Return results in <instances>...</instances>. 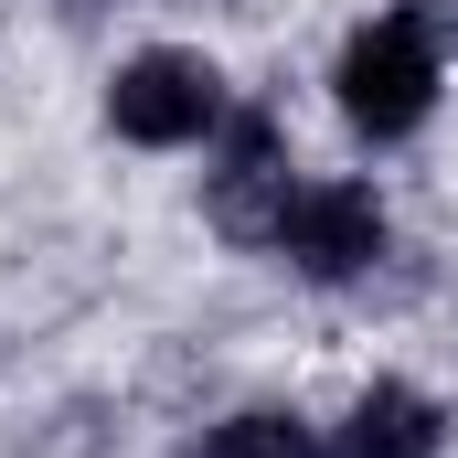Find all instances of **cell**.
Returning a JSON list of instances; mask_svg holds the SVG:
<instances>
[{
    "label": "cell",
    "mask_w": 458,
    "mask_h": 458,
    "mask_svg": "<svg viewBox=\"0 0 458 458\" xmlns=\"http://www.w3.org/2000/svg\"><path fill=\"white\" fill-rule=\"evenodd\" d=\"M342 117L362 139H416L427 107H437V86H448V54H437V21L405 0V11H373L362 32L342 43Z\"/></svg>",
    "instance_id": "1"
},
{
    "label": "cell",
    "mask_w": 458,
    "mask_h": 458,
    "mask_svg": "<svg viewBox=\"0 0 458 458\" xmlns=\"http://www.w3.org/2000/svg\"><path fill=\"white\" fill-rule=\"evenodd\" d=\"M225 75L203 64V54H128L117 64V86H107V128L117 139H139V149H203L214 128H225Z\"/></svg>",
    "instance_id": "2"
},
{
    "label": "cell",
    "mask_w": 458,
    "mask_h": 458,
    "mask_svg": "<svg viewBox=\"0 0 458 458\" xmlns=\"http://www.w3.org/2000/svg\"><path fill=\"white\" fill-rule=\"evenodd\" d=\"M288 128L267 107H225V128H214V171H203V203H214V225L234 234V245H267L277 234V214H288Z\"/></svg>",
    "instance_id": "3"
},
{
    "label": "cell",
    "mask_w": 458,
    "mask_h": 458,
    "mask_svg": "<svg viewBox=\"0 0 458 458\" xmlns=\"http://www.w3.org/2000/svg\"><path fill=\"white\" fill-rule=\"evenodd\" d=\"M267 245H277L299 277L342 288V277H362V267L384 256V203H373V182H299Z\"/></svg>",
    "instance_id": "4"
},
{
    "label": "cell",
    "mask_w": 458,
    "mask_h": 458,
    "mask_svg": "<svg viewBox=\"0 0 458 458\" xmlns=\"http://www.w3.org/2000/svg\"><path fill=\"white\" fill-rule=\"evenodd\" d=\"M437 448H448L437 394H416V384H373L342 427H331V448H320V458H437Z\"/></svg>",
    "instance_id": "5"
},
{
    "label": "cell",
    "mask_w": 458,
    "mask_h": 458,
    "mask_svg": "<svg viewBox=\"0 0 458 458\" xmlns=\"http://www.w3.org/2000/svg\"><path fill=\"white\" fill-rule=\"evenodd\" d=\"M192 458H320V437H310V416H288V405H245L225 427H203Z\"/></svg>",
    "instance_id": "6"
}]
</instances>
